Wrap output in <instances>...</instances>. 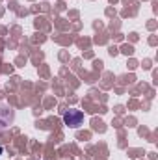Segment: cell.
<instances>
[{
    "label": "cell",
    "instance_id": "cell-1",
    "mask_svg": "<svg viewBox=\"0 0 158 160\" xmlns=\"http://www.w3.org/2000/svg\"><path fill=\"white\" fill-rule=\"evenodd\" d=\"M82 121H84V114L80 112V110H67L65 114H63V123L65 125H69L71 128H77L82 125Z\"/></svg>",
    "mask_w": 158,
    "mask_h": 160
},
{
    "label": "cell",
    "instance_id": "cell-2",
    "mask_svg": "<svg viewBox=\"0 0 158 160\" xmlns=\"http://www.w3.org/2000/svg\"><path fill=\"white\" fill-rule=\"evenodd\" d=\"M2 151H4V149H2V147H0V155H2Z\"/></svg>",
    "mask_w": 158,
    "mask_h": 160
}]
</instances>
